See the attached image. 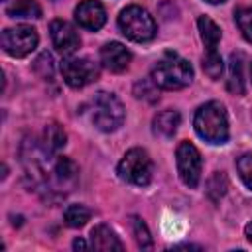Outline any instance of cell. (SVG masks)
<instances>
[{
	"instance_id": "18",
	"label": "cell",
	"mask_w": 252,
	"mask_h": 252,
	"mask_svg": "<svg viewBox=\"0 0 252 252\" xmlns=\"http://www.w3.org/2000/svg\"><path fill=\"white\" fill-rule=\"evenodd\" d=\"M228 91L234 94L244 93V79H242V55L232 53L230 57V73H228Z\"/></svg>"
},
{
	"instance_id": "28",
	"label": "cell",
	"mask_w": 252,
	"mask_h": 252,
	"mask_svg": "<svg viewBox=\"0 0 252 252\" xmlns=\"http://www.w3.org/2000/svg\"><path fill=\"white\" fill-rule=\"evenodd\" d=\"M207 2H209V4H222L224 0H207Z\"/></svg>"
},
{
	"instance_id": "11",
	"label": "cell",
	"mask_w": 252,
	"mask_h": 252,
	"mask_svg": "<svg viewBox=\"0 0 252 252\" xmlns=\"http://www.w3.org/2000/svg\"><path fill=\"white\" fill-rule=\"evenodd\" d=\"M130 59H132L130 51L118 41H110L100 49V61L112 73H122L124 69H128Z\"/></svg>"
},
{
	"instance_id": "7",
	"label": "cell",
	"mask_w": 252,
	"mask_h": 252,
	"mask_svg": "<svg viewBox=\"0 0 252 252\" xmlns=\"http://www.w3.org/2000/svg\"><path fill=\"white\" fill-rule=\"evenodd\" d=\"M175 161H177V173L181 181L187 187H197L201 181V169H203V159L199 150L191 142H181L175 152Z\"/></svg>"
},
{
	"instance_id": "20",
	"label": "cell",
	"mask_w": 252,
	"mask_h": 252,
	"mask_svg": "<svg viewBox=\"0 0 252 252\" xmlns=\"http://www.w3.org/2000/svg\"><path fill=\"white\" fill-rule=\"evenodd\" d=\"M226 189H228V179L222 171H215L209 181H207V195L211 197V201H220L224 195H226Z\"/></svg>"
},
{
	"instance_id": "4",
	"label": "cell",
	"mask_w": 252,
	"mask_h": 252,
	"mask_svg": "<svg viewBox=\"0 0 252 252\" xmlns=\"http://www.w3.org/2000/svg\"><path fill=\"white\" fill-rule=\"evenodd\" d=\"M118 28L128 39L138 41V43L154 39V35L158 32L154 18L148 14V10H144L140 6L124 8L118 16Z\"/></svg>"
},
{
	"instance_id": "21",
	"label": "cell",
	"mask_w": 252,
	"mask_h": 252,
	"mask_svg": "<svg viewBox=\"0 0 252 252\" xmlns=\"http://www.w3.org/2000/svg\"><path fill=\"white\" fill-rule=\"evenodd\" d=\"M203 71L213 81L220 79V75L224 71V63H222V59H220V55L217 51H207V55L203 57Z\"/></svg>"
},
{
	"instance_id": "29",
	"label": "cell",
	"mask_w": 252,
	"mask_h": 252,
	"mask_svg": "<svg viewBox=\"0 0 252 252\" xmlns=\"http://www.w3.org/2000/svg\"><path fill=\"white\" fill-rule=\"evenodd\" d=\"M250 79H252V65H250Z\"/></svg>"
},
{
	"instance_id": "6",
	"label": "cell",
	"mask_w": 252,
	"mask_h": 252,
	"mask_svg": "<svg viewBox=\"0 0 252 252\" xmlns=\"http://www.w3.org/2000/svg\"><path fill=\"white\" fill-rule=\"evenodd\" d=\"M37 32L32 26H16V28H6L2 32L0 43L2 49L12 55V57H26L37 47Z\"/></svg>"
},
{
	"instance_id": "12",
	"label": "cell",
	"mask_w": 252,
	"mask_h": 252,
	"mask_svg": "<svg viewBox=\"0 0 252 252\" xmlns=\"http://www.w3.org/2000/svg\"><path fill=\"white\" fill-rule=\"evenodd\" d=\"M91 246L94 250H102V252H108V250H122V242L118 240L116 232L106 226V224H96L93 230H91Z\"/></svg>"
},
{
	"instance_id": "1",
	"label": "cell",
	"mask_w": 252,
	"mask_h": 252,
	"mask_svg": "<svg viewBox=\"0 0 252 252\" xmlns=\"http://www.w3.org/2000/svg\"><path fill=\"white\" fill-rule=\"evenodd\" d=\"M193 126L197 130V134L209 142V144H224L228 140V116L226 110L220 102L211 100L205 102L197 108L195 118H193Z\"/></svg>"
},
{
	"instance_id": "27",
	"label": "cell",
	"mask_w": 252,
	"mask_h": 252,
	"mask_svg": "<svg viewBox=\"0 0 252 252\" xmlns=\"http://www.w3.org/2000/svg\"><path fill=\"white\" fill-rule=\"evenodd\" d=\"M73 246H75V248H87V244H85L83 240H75V242H73Z\"/></svg>"
},
{
	"instance_id": "8",
	"label": "cell",
	"mask_w": 252,
	"mask_h": 252,
	"mask_svg": "<svg viewBox=\"0 0 252 252\" xmlns=\"http://www.w3.org/2000/svg\"><path fill=\"white\" fill-rule=\"evenodd\" d=\"M63 81L73 89H83L98 79V65L87 57H69L61 63Z\"/></svg>"
},
{
	"instance_id": "9",
	"label": "cell",
	"mask_w": 252,
	"mask_h": 252,
	"mask_svg": "<svg viewBox=\"0 0 252 252\" xmlns=\"http://www.w3.org/2000/svg\"><path fill=\"white\" fill-rule=\"evenodd\" d=\"M49 33H51L53 47L61 55H71L81 45V39H79L77 30L69 22H65V20H53L49 24Z\"/></svg>"
},
{
	"instance_id": "22",
	"label": "cell",
	"mask_w": 252,
	"mask_h": 252,
	"mask_svg": "<svg viewBox=\"0 0 252 252\" xmlns=\"http://www.w3.org/2000/svg\"><path fill=\"white\" fill-rule=\"evenodd\" d=\"M132 232H134V238H136V244L140 248H152V236H150V230L148 226L138 219V217H132Z\"/></svg>"
},
{
	"instance_id": "5",
	"label": "cell",
	"mask_w": 252,
	"mask_h": 252,
	"mask_svg": "<svg viewBox=\"0 0 252 252\" xmlns=\"http://www.w3.org/2000/svg\"><path fill=\"white\" fill-rule=\"evenodd\" d=\"M118 175H120V179L128 181L132 185H138V187L148 185L152 181V175H154L152 158L142 148L128 150L118 163Z\"/></svg>"
},
{
	"instance_id": "15",
	"label": "cell",
	"mask_w": 252,
	"mask_h": 252,
	"mask_svg": "<svg viewBox=\"0 0 252 252\" xmlns=\"http://www.w3.org/2000/svg\"><path fill=\"white\" fill-rule=\"evenodd\" d=\"M6 14L10 18H41V6L37 0H14L6 8Z\"/></svg>"
},
{
	"instance_id": "14",
	"label": "cell",
	"mask_w": 252,
	"mask_h": 252,
	"mask_svg": "<svg viewBox=\"0 0 252 252\" xmlns=\"http://www.w3.org/2000/svg\"><path fill=\"white\" fill-rule=\"evenodd\" d=\"M197 26H199L201 39H203L207 51H217V45L220 41V28L211 18H207V16H201L199 22H197Z\"/></svg>"
},
{
	"instance_id": "25",
	"label": "cell",
	"mask_w": 252,
	"mask_h": 252,
	"mask_svg": "<svg viewBox=\"0 0 252 252\" xmlns=\"http://www.w3.org/2000/svg\"><path fill=\"white\" fill-rule=\"evenodd\" d=\"M236 24L242 35L252 43V8H242L236 12Z\"/></svg>"
},
{
	"instance_id": "23",
	"label": "cell",
	"mask_w": 252,
	"mask_h": 252,
	"mask_svg": "<svg viewBox=\"0 0 252 252\" xmlns=\"http://www.w3.org/2000/svg\"><path fill=\"white\" fill-rule=\"evenodd\" d=\"M134 94L138 98H144L148 102H156L159 98V93H158V85L154 81H140L136 83L134 87Z\"/></svg>"
},
{
	"instance_id": "2",
	"label": "cell",
	"mask_w": 252,
	"mask_h": 252,
	"mask_svg": "<svg viewBox=\"0 0 252 252\" xmlns=\"http://www.w3.org/2000/svg\"><path fill=\"white\" fill-rule=\"evenodd\" d=\"M152 81L167 91H177L187 87L193 81V67L187 59L179 57L177 53H165L152 69Z\"/></svg>"
},
{
	"instance_id": "13",
	"label": "cell",
	"mask_w": 252,
	"mask_h": 252,
	"mask_svg": "<svg viewBox=\"0 0 252 252\" xmlns=\"http://www.w3.org/2000/svg\"><path fill=\"white\" fill-rule=\"evenodd\" d=\"M181 124V114L173 108H167V110H161L156 114L154 118V132L163 136V138H169L177 132V126Z\"/></svg>"
},
{
	"instance_id": "16",
	"label": "cell",
	"mask_w": 252,
	"mask_h": 252,
	"mask_svg": "<svg viewBox=\"0 0 252 252\" xmlns=\"http://www.w3.org/2000/svg\"><path fill=\"white\" fill-rule=\"evenodd\" d=\"M43 144H45V150H49V152L61 150L67 144V134H65L63 126L57 122L47 124L43 130Z\"/></svg>"
},
{
	"instance_id": "3",
	"label": "cell",
	"mask_w": 252,
	"mask_h": 252,
	"mask_svg": "<svg viewBox=\"0 0 252 252\" xmlns=\"http://www.w3.org/2000/svg\"><path fill=\"white\" fill-rule=\"evenodd\" d=\"M89 118L100 132H114L124 122V106L112 93H96L89 102Z\"/></svg>"
},
{
	"instance_id": "10",
	"label": "cell",
	"mask_w": 252,
	"mask_h": 252,
	"mask_svg": "<svg viewBox=\"0 0 252 252\" xmlns=\"http://www.w3.org/2000/svg\"><path fill=\"white\" fill-rule=\"evenodd\" d=\"M75 20L81 28L96 32L106 22V10L98 0H83L75 8Z\"/></svg>"
},
{
	"instance_id": "26",
	"label": "cell",
	"mask_w": 252,
	"mask_h": 252,
	"mask_svg": "<svg viewBox=\"0 0 252 252\" xmlns=\"http://www.w3.org/2000/svg\"><path fill=\"white\" fill-rule=\"evenodd\" d=\"M244 234H246V238L252 242V222H248V224L244 226Z\"/></svg>"
},
{
	"instance_id": "24",
	"label": "cell",
	"mask_w": 252,
	"mask_h": 252,
	"mask_svg": "<svg viewBox=\"0 0 252 252\" xmlns=\"http://www.w3.org/2000/svg\"><path fill=\"white\" fill-rule=\"evenodd\" d=\"M236 169L240 173V179L248 189H252V154H242L236 159Z\"/></svg>"
},
{
	"instance_id": "19",
	"label": "cell",
	"mask_w": 252,
	"mask_h": 252,
	"mask_svg": "<svg viewBox=\"0 0 252 252\" xmlns=\"http://www.w3.org/2000/svg\"><path fill=\"white\" fill-rule=\"evenodd\" d=\"M89 219H91V209H87L85 205H69L65 209V213H63V220L71 228L85 226Z\"/></svg>"
},
{
	"instance_id": "17",
	"label": "cell",
	"mask_w": 252,
	"mask_h": 252,
	"mask_svg": "<svg viewBox=\"0 0 252 252\" xmlns=\"http://www.w3.org/2000/svg\"><path fill=\"white\" fill-rule=\"evenodd\" d=\"M53 173H55V179L59 181V183H69V185H73L75 183V179H77V175H79V167H77V163L73 161V159H69V158H59L57 161H55V165H53Z\"/></svg>"
}]
</instances>
